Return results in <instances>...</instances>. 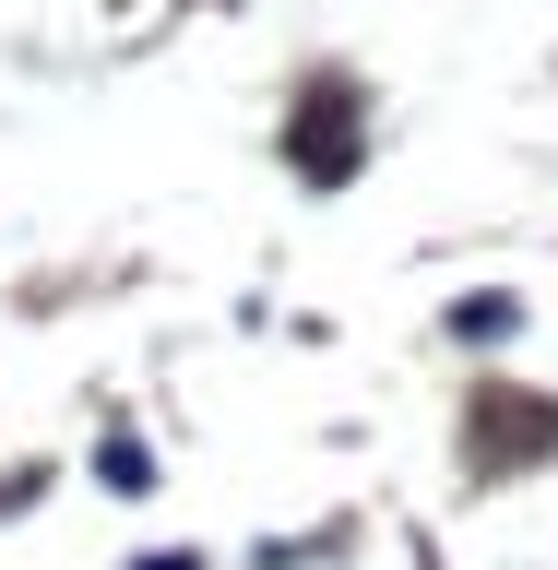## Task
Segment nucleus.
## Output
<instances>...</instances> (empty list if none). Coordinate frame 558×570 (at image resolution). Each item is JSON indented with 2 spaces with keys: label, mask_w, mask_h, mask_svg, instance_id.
I'll list each match as a JSON object with an SVG mask.
<instances>
[{
  "label": "nucleus",
  "mask_w": 558,
  "mask_h": 570,
  "mask_svg": "<svg viewBox=\"0 0 558 570\" xmlns=\"http://www.w3.org/2000/svg\"><path fill=\"white\" fill-rule=\"evenodd\" d=\"M321 96H333V107L297 119V167H310V178H345V83H321Z\"/></svg>",
  "instance_id": "obj_1"
},
{
  "label": "nucleus",
  "mask_w": 558,
  "mask_h": 570,
  "mask_svg": "<svg viewBox=\"0 0 558 570\" xmlns=\"http://www.w3.org/2000/svg\"><path fill=\"white\" fill-rule=\"evenodd\" d=\"M131 570H203V559H190V547H155V559H131Z\"/></svg>",
  "instance_id": "obj_2"
}]
</instances>
